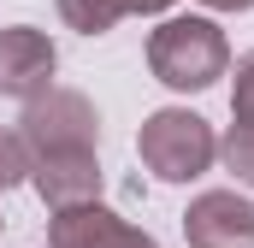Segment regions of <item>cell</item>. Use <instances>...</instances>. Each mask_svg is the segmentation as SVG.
<instances>
[{
  "instance_id": "7a4b0ae2",
  "label": "cell",
  "mask_w": 254,
  "mask_h": 248,
  "mask_svg": "<svg viewBox=\"0 0 254 248\" xmlns=\"http://www.w3.org/2000/svg\"><path fill=\"white\" fill-rule=\"evenodd\" d=\"M136 154H142V166L160 184H190V178H201L219 160V136L190 107H160V113H148L142 130H136Z\"/></svg>"
},
{
  "instance_id": "52a82bcc",
  "label": "cell",
  "mask_w": 254,
  "mask_h": 248,
  "mask_svg": "<svg viewBox=\"0 0 254 248\" xmlns=\"http://www.w3.org/2000/svg\"><path fill=\"white\" fill-rule=\"evenodd\" d=\"M30 184H36L48 213H60V207H77V201L101 195V160H95V148L42 154V160H30Z\"/></svg>"
},
{
  "instance_id": "8992f818",
  "label": "cell",
  "mask_w": 254,
  "mask_h": 248,
  "mask_svg": "<svg viewBox=\"0 0 254 248\" xmlns=\"http://www.w3.org/2000/svg\"><path fill=\"white\" fill-rule=\"evenodd\" d=\"M54 65H60V54L42 30H30V24L0 30V95L36 101L42 89H54Z\"/></svg>"
},
{
  "instance_id": "5b68a950",
  "label": "cell",
  "mask_w": 254,
  "mask_h": 248,
  "mask_svg": "<svg viewBox=\"0 0 254 248\" xmlns=\"http://www.w3.org/2000/svg\"><path fill=\"white\" fill-rule=\"evenodd\" d=\"M190 248H254V201L237 189H207L184 207Z\"/></svg>"
},
{
  "instance_id": "6da1fadb",
  "label": "cell",
  "mask_w": 254,
  "mask_h": 248,
  "mask_svg": "<svg viewBox=\"0 0 254 248\" xmlns=\"http://www.w3.org/2000/svg\"><path fill=\"white\" fill-rule=\"evenodd\" d=\"M148 71L178 95H201L231 71V42L213 18H166L148 36Z\"/></svg>"
},
{
  "instance_id": "8fae6325",
  "label": "cell",
  "mask_w": 254,
  "mask_h": 248,
  "mask_svg": "<svg viewBox=\"0 0 254 248\" xmlns=\"http://www.w3.org/2000/svg\"><path fill=\"white\" fill-rule=\"evenodd\" d=\"M231 119L254 124V54L237 60V83H231Z\"/></svg>"
},
{
  "instance_id": "7c38bea8",
  "label": "cell",
  "mask_w": 254,
  "mask_h": 248,
  "mask_svg": "<svg viewBox=\"0 0 254 248\" xmlns=\"http://www.w3.org/2000/svg\"><path fill=\"white\" fill-rule=\"evenodd\" d=\"M201 6H213V12H249L254 0H201Z\"/></svg>"
},
{
  "instance_id": "277c9868",
  "label": "cell",
  "mask_w": 254,
  "mask_h": 248,
  "mask_svg": "<svg viewBox=\"0 0 254 248\" xmlns=\"http://www.w3.org/2000/svg\"><path fill=\"white\" fill-rule=\"evenodd\" d=\"M48 248H160L148 231H136L130 219H119L113 207L95 201H77V207H60L48 219Z\"/></svg>"
},
{
  "instance_id": "30bf717a",
  "label": "cell",
  "mask_w": 254,
  "mask_h": 248,
  "mask_svg": "<svg viewBox=\"0 0 254 248\" xmlns=\"http://www.w3.org/2000/svg\"><path fill=\"white\" fill-rule=\"evenodd\" d=\"M30 178V154L18 142V130H0V189H18Z\"/></svg>"
},
{
  "instance_id": "ba28073f",
  "label": "cell",
  "mask_w": 254,
  "mask_h": 248,
  "mask_svg": "<svg viewBox=\"0 0 254 248\" xmlns=\"http://www.w3.org/2000/svg\"><path fill=\"white\" fill-rule=\"evenodd\" d=\"M172 0H60V18L71 30H83V36H101V30H113L119 18H154V12H166Z\"/></svg>"
},
{
  "instance_id": "3957f363",
  "label": "cell",
  "mask_w": 254,
  "mask_h": 248,
  "mask_svg": "<svg viewBox=\"0 0 254 248\" xmlns=\"http://www.w3.org/2000/svg\"><path fill=\"white\" fill-rule=\"evenodd\" d=\"M18 142H24L30 160H42V154H71V148H95V142H101V119H95L89 95H77V89H42L36 101H24Z\"/></svg>"
},
{
  "instance_id": "9c48e42d",
  "label": "cell",
  "mask_w": 254,
  "mask_h": 248,
  "mask_svg": "<svg viewBox=\"0 0 254 248\" xmlns=\"http://www.w3.org/2000/svg\"><path fill=\"white\" fill-rule=\"evenodd\" d=\"M219 154H225V166H231V178L254 189V124H231V136L219 142Z\"/></svg>"
}]
</instances>
